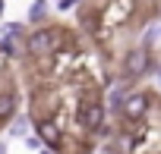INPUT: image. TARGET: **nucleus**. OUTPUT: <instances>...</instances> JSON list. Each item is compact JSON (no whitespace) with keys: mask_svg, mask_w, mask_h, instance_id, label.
Returning <instances> with one entry per match:
<instances>
[{"mask_svg":"<svg viewBox=\"0 0 161 154\" xmlns=\"http://www.w3.org/2000/svg\"><path fill=\"white\" fill-rule=\"evenodd\" d=\"M47 13H51V7L44 3V0H35V3L29 7V22H32V25H41V22L47 19Z\"/></svg>","mask_w":161,"mask_h":154,"instance_id":"9","label":"nucleus"},{"mask_svg":"<svg viewBox=\"0 0 161 154\" xmlns=\"http://www.w3.org/2000/svg\"><path fill=\"white\" fill-rule=\"evenodd\" d=\"M63 38L66 35L60 28H38L35 35L25 38V54L29 57H47V54H54V50L63 47Z\"/></svg>","mask_w":161,"mask_h":154,"instance_id":"1","label":"nucleus"},{"mask_svg":"<svg viewBox=\"0 0 161 154\" xmlns=\"http://www.w3.org/2000/svg\"><path fill=\"white\" fill-rule=\"evenodd\" d=\"M10 135H13V138H22V141H25V138L32 135V123H29V116H16V120L10 123Z\"/></svg>","mask_w":161,"mask_h":154,"instance_id":"8","label":"nucleus"},{"mask_svg":"<svg viewBox=\"0 0 161 154\" xmlns=\"http://www.w3.org/2000/svg\"><path fill=\"white\" fill-rule=\"evenodd\" d=\"M3 13H7V3H3V0H0V19H3Z\"/></svg>","mask_w":161,"mask_h":154,"instance_id":"15","label":"nucleus"},{"mask_svg":"<svg viewBox=\"0 0 161 154\" xmlns=\"http://www.w3.org/2000/svg\"><path fill=\"white\" fill-rule=\"evenodd\" d=\"M57 10H60V13H69V10H76V0H60V3H57Z\"/></svg>","mask_w":161,"mask_h":154,"instance_id":"13","label":"nucleus"},{"mask_svg":"<svg viewBox=\"0 0 161 154\" xmlns=\"http://www.w3.org/2000/svg\"><path fill=\"white\" fill-rule=\"evenodd\" d=\"M0 50H3L7 57H19V47H16V38H7V35H0Z\"/></svg>","mask_w":161,"mask_h":154,"instance_id":"11","label":"nucleus"},{"mask_svg":"<svg viewBox=\"0 0 161 154\" xmlns=\"http://www.w3.org/2000/svg\"><path fill=\"white\" fill-rule=\"evenodd\" d=\"M0 154H10V148H7V141H0Z\"/></svg>","mask_w":161,"mask_h":154,"instance_id":"14","label":"nucleus"},{"mask_svg":"<svg viewBox=\"0 0 161 154\" xmlns=\"http://www.w3.org/2000/svg\"><path fill=\"white\" fill-rule=\"evenodd\" d=\"M41 154H57V151H51V148H44V151H41Z\"/></svg>","mask_w":161,"mask_h":154,"instance_id":"16","label":"nucleus"},{"mask_svg":"<svg viewBox=\"0 0 161 154\" xmlns=\"http://www.w3.org/2000/svg\"><path fill=\"white\" fill-rule=\"evenodd\" d=\"M158 63L152 60V54H148V47H130L123 57H120V72H123V79H139L142 72H152Z\"/></svg>","mask_w":161,"mask_h":154,"instance_id":"2","label":"nucleus"},{"mask_svg":"<svg viewBox=\"0 0 161 154\" xmlns=\"http://www.w3.org/2000/svg\"><path fill=\"white\" fill-rule=\"evenodd\" d=\"M35 135L44 141V148H51V151H57L60 145H63V129H60V123L54 120V116H38L35 120Z\"/></svg>","mask_w":161,"mask_h":154,"instance_id":"4","label":"nucleus"},{"mask_svg":"<svg viewBox=\"0 0 161 154\" xmlns=\"http://www.w3.org/2000/svg\"><path fill=\"white\" fill-rule=\"evenodd\" d=\"M104 116H108V107L95 98H89V101H82V107H79V123H82V129H89V132H98L101 126H104Z\"/></svg>","mask_w":161,"mask_h":154,"instance_id":"3","label":"nucleus"},{"mask_svg":"<svg viewBox=\"0 0 161 154\" xmlns=\"http://www.w3.org/2000/svg\"><path fill=\"white\" fill-rule=\"evenodd\" d=\"M16 107H19L16 95L10 88H0V123H13L16 120Z\"/></svg>","mask_w":161,"mask_h":154,"instance_id":"6","label":"nucleus"},{"mask_svg":"<svg viewBox=\"0 0 161 154\" xmlns=\"http://www.w3.org/2000/svg\"><path fill=\"white\" fill-rule=\"evenodd\" d=\"M25 148H29V151H38V154H41V151H44V141H41V138H38V135L32 132V135L25 138Z\"/></svg>","mask_w":161,"mask_h":154,"instance_id":"12","label":"nucleus"},{"mask_svg":"<svg viewBox=\"0 0 161 154\" xmlns=\"http://www.w3.org/2000/svg\"><path fill=\"white\" fill-rule=\"evenodd\" d=\"M148 107H152V95H148V91H133V95L126 98L120 116H123L126 123H139V120L148 113Z\"/></svg>","mask_w":161,"mask_h":154,"instance_id":"5","label":"nucleus"},{"mask_svg":"<svg viewBox=\"0 0 161 154\" xmlns=\"http://www.w3.org/2000/svg\"><path fill=\"white\" fill-rule=\"evenodd\" d=\"M130 95H133V91H130V88H126V85H117V88H114V91H111V104H108V110H111V113H120V110H123V104H126V98H130Z\"/></svg>","mask_w":161,"mask_h":154,"instance_id":"7","label":"nucleus"},{"mask_svg":"<svg viewBox=\"0 0 161 154\" xmlns=\"http://www.w3.org/2000/svg\"><path fill=\"white\" fill-rule=\"evenodd\" d=\"M3 35L22 41V38H25V25H22V22H7V25H3Z\"/></svg>","mask_w":161,"mask_h":154,"instance_id":"10","label":"nucleus"}]
</instances>
